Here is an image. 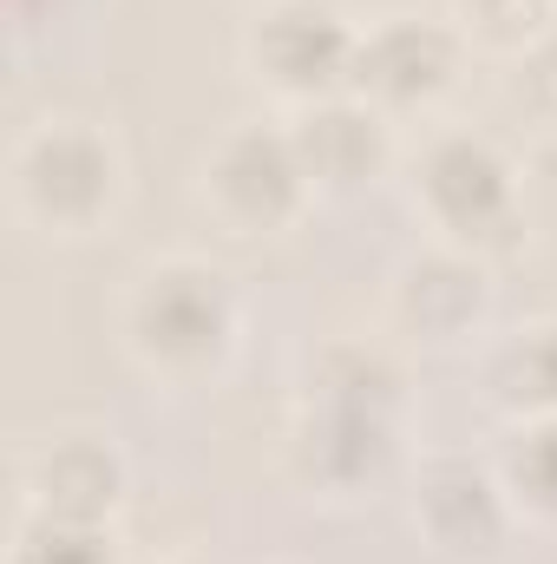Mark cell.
<instances>
[{
    "label": "cell",
    "mask_w": 557,
    "mask_h": 564,
    "mask_svg": "<svg viewBox=\"0 0 557 564\" xmlns=\"http://www.w3.org/2000/svg\"><path fill=\"white\" fill-rule=\"evenodd\" d=\"M426 191H433V204L472 237V230H492L499 217H505V177H499V164L479 151V144H446L439 158H433V171H426Z\"/></svg>",
    "instance_id": "cell-1"
},
{
    "label": "cell",
    "mask_w": 557,
    "mask_h": 564,
    "mask_svg": "<svg viewBox=\"0 0 557 564\" xmlns=\"http://www.w3.org/2000/svg\"><path fill=\"white\" fill-rule=\"evenodd\" d=\"M263 59L276 66V79H288V86H321V79H335L348 66V40L321 13H282L276 26L263 33Z\"/></svg>",
    "instance_id": "cell-2"
},
{
    "label": "cell",
    "mask_w": 557,
    "mask_h": 564,
    "mask_svg": "<svg viewBox=\"0 0 557 564\" xmlns=\"http://www.w3.org/2000/svg\"><path fill=\"white\" fill-rule=\"evenodd\" d=\"M144 328H151L157 348H210L217 328H223V308H217V295L204 282L164 276L144 302Z\"/></svg>",
    "instance_id": "cell-3"
},
{
    "label": "cell",
    "mask_w": 557,
    "mask_h": 564,
    "mask_svg": "<svg viewBox=\"0 0 557 564\" xmlns=\"http://www.w3.org/2000/svg\"><path fill=\"white\" fill-rule=\"evenodd\" d=\"M223 191H230L243 210H282L288 191H295V158H288V144L263 139V132L237 139L230 158H223Z\"/></svg>",
    "instance_id": "cell-4"
},
{
    "label": "cell",
    "mask_w": 557,
    "mask_h": 564,
    "mask_svg": "<svg viewBox=\"0 0 557 564\" xmlns=\"http://www.w3.org/2000/svg\"><path fill=\"white\" fill-rule=\"evenodd\" d=\"M439 66H446V46H439V33L394 26V33H381V40L368 46V59H361V79H374L381 93H419V86H433V79H439Z\"/></svg>",
    "instance_id": "cell-5"
},
{
    "label": "cell",
    "mask_w": 557,
    "mask_h": 564,
    "mask_svg": "<svg viewBox=\"0 0 557 564\" xmlns=\"http://www.w3.org/2000/svg\"><path fill=\"white\" fill-rule=\"evenodd\" d=\"M33 184H40L46 204L79 210V204H92L106 191V158L86 139H46L40 144V164H33Z\"/></svg>",
    "instance_id": "cell-6"
},
{
    "label": "cell",
    "mask_w": 557,
    "mask_h": 564,
    "mask_svg": "<svg viewBox=\"0 0 557 564\" xmlns=\"http://www.w3.org/2000/svg\"><path fill=\"white\" fill-rule=\"evenodd\" d=\"M302 144H308L315 171H328V177H354V171L374 158V126L354 119V112H321V119H308Z\"/></svg>",
    "instance_id": "cell-7"
},
{
    "label": "cell",
    "mask_w": 557,
    "mask_h": 564,
    "mask_svg": "<svg viewBox=\"0 0 557 564\" xmlns=\"http://www.w3.org/2000/svg\"><path fill=\"white\" fill-rule=\"evenodd\" d=\"M46 492L66 519H92L106 499H112V466L99 453H59L46 466Z\"/></svg>",
    "instance_id": "cell-8"
},
{
    "label": "cell",
    "mask_w": 557,
    "mask_h": 564,
    "mask_svg": "<svg viewBox=\"0 0 557 564\" xmlns=\"http://www.w3.org/2000/svg\"><path fill=\"white\" fill-rule=\"evenodd\" d=\"M433 519H439L459 545H485V539L499 532L485 486H479V479H466V473H446V479L433 486Z\"/></svg>",
    "instance_id": "cell-9"
},
{
    "label": "cell",
    "mask_w": 557,
    "mask_h": 564,
    "mask_svg": "<svg viewBox=\"0 0 557 564\" xmlns=\"http://www.w3.org/2000/svg\"><path fill=\"white\" fill-rule=\"evenodd\" d=\"M518 479H525L545 506H557V433H538V440L518 453Z\"/></svg>",
    "instance_id": "cell-10"
},
{
    "label": "cell",
    "mask_w": 557,
    "mask_h": 564,
    "mask_svg": "<svg viewBox=\"0 0 557 564\" xmlns=\"http://www.w3.org/2000/svg\"><path fill=\"white\" fill-rule=\"evenodd\" d=\"M26 564H106V552L92 545V539H79V532H59V539H40Z\"/></svg>",
    "instance_id": "cell-11"
},
{
    "label": "cell",
    "mask_w": 557,
    "mask_h": 564,
    "mask_svg": "<svg viewBox=\"0 0 557 564\" xmlns=\"http://www.w3.org/2000/svg\"><path fill=\"white\" fill-rule=\"evenodd\" d=\"M525 375L538 381V394H557V335H545V341L525 355Z\"/></svg>",
    "instance_id": "cell-12"
},
{
    "label": "cell",
    "mask_w": 557,
    "mask_h": 564,
    "mask_svg": "<svg viewBox=\"0 0 557 564\" xmlns=\"http://www.w3.org/2000/svg\"><path fill=\"white\" fill-rule=\"evenodd\" d=\"M479 7H492V13H499V7H505V0H479Z\"/></svg>",
    "instance_id": "cell-13"
}]
</instances>
